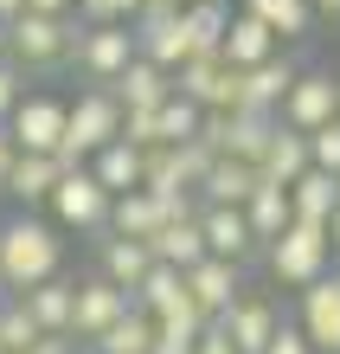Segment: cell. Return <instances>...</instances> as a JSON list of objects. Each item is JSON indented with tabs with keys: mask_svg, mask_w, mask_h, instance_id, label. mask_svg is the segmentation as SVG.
Here are the masks:
<instances>
[{
	"mask_svg": "<svg viewBox=\"0 0 340 354\" xmlns=\"http://www.w3.org/2000/svg\"><path fill=\"white\" fill-rule=\"evenodd\" d=\"M238 7H244L250 19H263L283 46H289V39H302V32L314 26V7H308V0H238Z\"/></svg>",
	"mask_w": 340,
	"mask_h": 354,
	"instance_id": "31",
	"label": "cell"
},
{
	"mask_svg": "<svg viewBox=\"0 0 340 354\" xmlns=\"http://www.w3.org/2000/svg\"><path fill=\"white\" fill-rule=\"evenodd\" d=\"M26 354H77V342H71V335H39Z\"/></svg>",
	"mask_w": 340,
	"mask_h": 354,
	"instance_id": "40",
	"label": "cell"
},
{
	"mask_svg": "<svg viewBox=\"0 0 340 354\" xmlns=\"http://www.w3.org/2000/svg\"><path fill=\"white\" fill-rule=\"evenodd\" d=\"M19 7H26V0H0V26H7V19H13Z\"/></svg>",
	"mask_w": 340,
	"mask_h": 354,
	"instance_id": "45",
	"label": "cell"
},
{
	"mask_svg": "<svg viewBox=\"0 0 340 354\" xmlns=\"http://www.w3.org/2000/svg\"><path fill=\"white\" fill-rule=\"evenodd\" d=\"M263 354H321V348L302 335V322H295V316H283V322H276V335L263 342Z\"/></svg>",
	"mask_w": 340,
	"mask_h": 354,
	"instance_id": "37",
	"label": "cell"
},
{
	"mask_svg": "<svg viewBox=\"0 0 340 354\" xmlns=\"http://www.w3.org/2000/svg\"><path fill=\"white\" fill-rule=\"evenodd\" d=\"M219 7H238V0H219Z\"/></svg>",
	"mask_w": 340,
	"mask_h": 354,
	"instance_id": "50",
	"label": "cell"
},
{
	"mask_svg": "<svg viewBox=\"0 0 340 354\" xmlns=\"http://www.w3.org/2000/svg\"><path fill=\"white\" fill-rule=\"evenodd\" d=\"M193 354H238V348H231L225 322H206V328H199V342H193Z\"/></svg>",
	"mask_w": 340,
	"mask_h": 354,
	"instance_id": "39",
	"label": "cell"
},
{
	"mask_svg": "<svg viewBox=\"0 0 340 354\" xmlns=\"http://www.w3.org/2000/svg\"><path fill=\"white\" fill-rule=\"evenodd\" d=\"M308 7H314V13H340V0H308Z\"/></svg>",
	"mask_w": 340,
	"mask_h": 354,
	"instance_id": "46",
	"label": "cell"
},
{
	"mask_svg": "<svg viewBox=\"0 0 340 354\" xmlns=\"http://www.w3.org/2000/svg\"><path fill=\"white\" fill-rule=\"evenodd\" d=\"M340 206V180L321 174V168H302L289 180V213L295 219H308V225H328V213Z\"/></svg>",
	"mask_w": 340,
	"mask_h": 354,
	"instance_id": "26",
	"label": "cell"
},
{
	"mask_svg": "<svg viewBox=\"0 0 340 354\" xmlns=\"http://www.w3.org/2000/svg\"><path fill=\"white\" fill-rule=\"evenodd\" d=\"M250 194H257V168L250 161H231V155H212V168L199 180V206H244Z\"/></svg>",
	"mask_w": 340,
	"mask_h": 354,
	"instance_id": "24",
	"label": "cell"
},
{
	"mask_svg": "<svg viewBox=\"0 0 340 354\" xmlns=\"http://www.w3.org/2000/svg\"><path fill=\"white\" fill-rule=\"evenodd\" d=\"M276 46H283V39H276L263 19H250L244 7H231V26H225V46H219L225 65H238V71H244V65H263Z\"/></svg>",
	"mask_w": 340,
	"mask_h": 354,
	"instance_id": "25",
	"label": "cell"
},
{
	"mask_svg": "<svg viewBox=\"0 0 340 354\" xmlns=\"http://www.w3.org/2000/svg\"><path fill=\"white\" fill-rule=\"evenodd\" d=\"M129 32H135V52H141V58H154L161 71H174V65H186V58H193L180 7H174V13H161V19H129Z\"/></svg>",
	"mask_w": 340,
	"mask_h": 354,
	"instance_id": "16",
	"label": "cell"
},
{
	"mask_svg": "<svg viewBox=\"0 0 340 354\" xmlns=\"http://www.w3.org/2000/svg\"><path fill=\"white\" fill-rule=\"evenodd\" d=\"M0 32H7V58H13L19 71H52V65L71 58L77 19L71 13H32V7H19Z\"/></svg>",
	"mask_w": 340,
	"mask_h": 354,
	"instance_id": "2",
	"label": "cell"
},
{
	"mask_svg": "<svg viewBox=\"0 0 340 354\" xmlns=\"http://www.w3.org/2000/svg\"><path fill=\"white\" fill-rule=\"evenodd\" d=\"M141 187L154 200H193V168H186V149H141Z\"/></svg>",
	"mask_w": 340,
	"mask_h": 354,
	"instance_id": "22",
	"label": "cell"
},
{
	"mask_svg": "<svg viewBox=\"0 0 340 354\" xmlns=\"http://www.w3.org/2000/svg\"><path fill=\"white\" fill-rule=\"evenodd\" d=\"M71 297H77V277L71 270H58V277L19 290V303H26V316L46 328V335H71Z\"/></svg>",
	"mask_w": 340,
	"mask_h": 354,
	"instance_id": "19",
	"label": "cell"
},
{
	"mask_svg": "<svg viewBox=\"0 0 340 354\" xmlns=\"http://www.w3.org/2000/svg\"><path fill=\"white\" fill-rule=\"evenodd\" d=\"M334 116V71L328 65H302L295 71V84L283 91V110H276V122H289V129H321V122Z\"/></svg>",
	"mask_w": 340,
	"mask_h": 354,
	"instance_id": "10",
	"label": "cell"
},
{
	"mask_svg": "<svg viewBox=\"0 0 340 354\" xmlns=\"http://www.w3.org/2000/svg\"><path fill=\"white\" fill-rule=\"evenodd\" d=\"M65 270V232H58L52 219H39L19 206L13 219H0V290L19 297V290L46 283Z\"/></svg>",
	"mask_w": 340,
	"mask_h": 354,
	"instance_id": "1",
	"label": "cell"
},
{
	"mask_svg": "<svg viewBox=\"0 0 340 354\" xmlns=\"http://www.w3.org/2000/svg\"><path fill=\"white\" fill-rule=\"evenodd\" d=\"M129 303L141 309V316H174V309H186L193 297H186V283H180L174 264H148V277L129 290Z\"/></svg>",
	"mask_w": 340,
	"mask_h": 354,
	"instance_id": "27",
	"label": "cell"
},
{
	"mask_svg": "<svg viewBox=\"0 0 340 354\" xmlns=\"http://www.w3.org/2000/svg\"><path fill=\"white\" fill-rule=\"evenodd\" d=\"M263 264H270V277L283 283V290H302L314 277H328L334 270V245H328V225H308V219H289L283 232H276L263 245Z\"/></svg>",
	"mask_w": 340,
	"mask_h": 354,
	"instance_id": "3",
	"label": "cell"
},
{
	"mask_svg": "<svg viewBox=\"0 0 340 354\" xmlns=\"http://www.w3.org/2000/svg\"><path fill=\"white\" fill-rule=\"evenodd\" d=\"M32 13H71V0H26Z\"/></svg>",
	"mask_w": 340,
	"mask_h": 354,
	"instance_id": "44",
	"label": "cell"
},
{
	"mask_svg": "<svg viewBox=\"0 0 340 354\" xmlns=\"http://www.w3.org/2000/svg\"><path fill=\"white\" fill-rule=\"evenodd\" d=\"M0 58H7V32H0Z\"/></svg>",
	"mask_w": 340,
	"mask_h": 354,
	"instance_id": "48",
	"label": "cell"
},
{
	"mask_svg": "<svg viewBox=\"0 0 340 354\" xmlns=\"http://www.w3.org/2000/svg\"><path fill=\"white\" fill-rule=\"evenodd\" d=\"M199 232H206V252L212 258H231V264L257 258V239H250L244 206H199Z\"/></svg>",
	"mask_w": 340,
	"mask_h": 354,
	"instance_id": "15",
	"label": "cell"
},
{
	"mask_svg": "<svg viewBox=\"0 0 340 354\" xmlns=\"http://www.w3.org/2000/svg\"><path fill=\"white\" fill-rule=\"evenodd\" d=\"M110 187H103L90 168H65L58 174V187H52V200H46V213H52V225L58 232H77V239H103L110 232Z\"/></svg>",
	"mask_w": 340,
	"mask_h": 354,
	"instance_id": "4",
	"label": "cell"
},
{
	"mask_svg": "<svg viewBox=\"0 0 340 354\" xmlns=\"http://www.w3.org/2000/svg\"><path fill=\"white\" fill-rule=\"evenodd\" d=\"M103 7H110V19H135V13H141V0H103Z\"/></svg>",
	"mask_w": 340,
	"mask_h": 354,
	"instance_id": "42",
	"label": "cell"
},
{
	"mask_svg": "<svg viewBox=\"0 0 340 354\" xmlns=\"http://www.w3.org/2000/svg\"><path fill=\"white\" fill-rule=\"evenodd\" d=\"M302 168H308V136H302V129H289V122H276L270 142H263V155H257V180L289 187Z\"/></svg>",
	"mask_w": 340,
	"mask_h": 354,
	"instance_id": "23",
	"label": "cell"
},
{
	"mask_svg": "<svg viewBox=\"0 0 340 354\" xmlns=\"http://www.w3.org/2000/svg\"><path fill=\"white\" fill-rule=\"evenodd\" d=\"M295 71H302V58H289L283 46H276L263 65H244V71H238V103H231V110L276 116V110H283V91L295 84Z\"/></svg>",
	"mask_w": 340,
	"mask_h": 354,
	"instance_id": "9",
	"label": "cell"
},
{
	"mask_svg": "<svg viewBox=\"0 0 340 354\" xmlns=\"http://www.w3.org/2000/svg\"><path fill=\"white\" fill-rule=\"evenodd\" d=\"M334 116H340V77H334Z\"/></svg>",
	"mask_w": 340,
	"mask_h": 354,
	"instance_id": "47",
	"label": "cell"
},
{
	"mask_svg": "<svg viewBox=\"0 0 340 354\" xmlns=\"http://www.w3.org/2000/svg\"><path fill=\"white\" fill-rule=\"evenodd\" d=\"M244 219H250V239H257V252L283 232V225L295 219L289 213V187H270V180H257V194L244 200Z\"/></svg>",
	"mask_w": 340,
	"mask_h": 354,
	"instance_id": "30",
	"label": "cell"
},
{
	"mask_svg": "<svg viewBox=\"0 0 340 354\" xmlns=\"http://www.w3.org/2000/svg\"><path fill=\"white\" fill-rule=\"evenodd\" d=\"M148 264H154L148 239H116V232L97 239V277H110L116 290H135V283L148 277Z\"/></svg>",
	"mask_w": 340,
	"mask_h": 354,
	"instance_id": "21",
	"label": "cell"
},
{
	"mask_svg": "<svg viewBox=\"0 0 340 354\" xmlns=\"http://www.w3.org/2000/svg\"><path fill=\"white\" fill-rule=\"evenodd\" d=\"M39 335H46V328L26 316V303H19V297H0V354H26Z\"/></svg>",
	"mask_w": 340,
	"mask_h": 354,
	"instance_id": "35",
	"label": "cell"
},
{
	"mask_svg": "<svg viewBox=\"0 0 340 354\" xmlns=\"http://www.w3.org/2000/svg\"><path fill=\"white\" fill-rule=\"evenodd\" d=\"M308 168L340 180V116H328L321 129H308Z\"/></svg>",
	"mask_w": 340,
	"mask_h": 354,
	"instance_id": "36",
	"label": "cell"
},
{
	"mask_svg": "<svg viewBox=\"0 0 340 354\" xmlns=\"http://www.w3.org/2000/svg\"><path fill=\"white\" fill-rule=\"evenodd\" d=\"M58 174H65V161H58V155H26V149H19V155H13V168H7V180H0V194L19 200V206L32 213V206H46V200H52Z\"/></svg>",
	"mask_w": 340,
	"mask_h": 354,
	"instance_id": "18",
	"label": "cell"
},
{
	"mask_svg": "<svg viewBox=\"0 0 340 354\" xmlns=\"http://www.w3.org/2000/svg\"><path fill=\"white\" fill-rule=\"evenodd\" d=\"M116 316H129V290H116L110 277H77V297H71V342H97Z\"/></svg>",
	"mask_w": 340,
	"mask_h": 354,
	"instance_id": "11",
	"label": "cell"
},
{
	"mask_svg": "<svg viewBox=\"0 0 340 354\" xmlns=\"http://www.w3.org/2000/svg\"><path fill=\"white\" fill-rule=\"evenodd\" d=\"M19 97H26V71H19L13 58H0V122L13 116V103H19Z\"/></svg>",
	"mask_w": 340,
	"mask_h": 354,
	"instance_id": "38",
	"label": "cell"
},
{
	"mask_svg": "<svg viewBox=\"0 0 340 354\" xmlns=\"http://www.w3.org/2000/svg\"><path fill=\"white\" fill-rule=\"evenodd\" d=\"M199 136V103H186L180 91L154 103V149H174V142H193Z\"/></svg>",
	"mask_w": 340,
	"mask_h": 354,
	"instance_id": "34",
	"label": "cell"
},
{
	"mask_svg": "<svg viewBox=\"0 0 340 354\" xmlns=\"http://www.w3.org/2000/svg\"><path fill=\"white\" fill-rule=\"evenodd\" d=\"M180 283H186V297L199 303V316H225L231 303L244 297V264H231V258H199V264H186L180 270Z\"/></svg>",
	"mask_w": 340,
	"mask_h": 354,
	"instance_id": "12",
	"label": "cell"
},
{
	"mask_svg": "<svg viewBox=\"0 0 340 354\" xmlns=\"http://www.w3.org/2000/svg\"><path fill=\"white\" fill-rule=\"evenodd\" d=\"M148 252H154V264H174V270L199 264V258H206V232H199V206H193V213H174V219H161V232L148 239Z\"/></svg>",
	"mask_w": 340,
	"mask_h": 354,
	"instance_id": "20",
	"label": "cell"
},
{
	"mask_svg": "<svg viewBox=\"0 0 340 354\" xmlns=\"http://www.w3.org/2000/svg\"><path fill=\"white\" fill-rule=\"evenodd\" d=\"M295 322H302V335L321 354H340V270L295 290Z\"/></svg>",
	"mask_w": 340,
	"mask_h": 354,
	"instance_id": "8",
	"label": "cell"
},
{
	"mask_svg": "<svg viewBox=\"0 0 340 354\" xmlns=\"http://www.w3.org/2000/svg\"><path fill=\"white\" fill-rule=\"evenodd\" d=\"M174 91L186 103H199V110H231V103H238V65H225L219 52L186 58V65H174Z\"/></svg>",
	"mask_w": 340,
	"mask_h": 354,
	"instance_id": "13",
	"label": "cell"
},
{
	"mask_svg": "<svg viewBox=\"0 0 340 354\" xmlns=\"http://www.w3.org/2000/svg\"><path fill=\"white\" fill-rule=\"evenodd\" d=\"M328 245H334V264H340V206L328 213Z\"/></svg>",
	"mask_w": 340,
	"mask_h": 354,
	"instance_id": "43",
	"label": "cell"
},
{
	"mask_svg": "<svg viewBox=\"0 0 340 354\" xmlns=\"http://www.w3.org/2000/svg\"><path fill=\"white\" fill-rule=\"evenodd\" d=\"M180 19H186V46H193V58H212L225 46L231 7H219V0H180Z\"/></svg>",
	"mask_w": 340,
	"mask_h": 354,
	"instance_id": "28",
	"label": "cell"
},
{
	"mask_svg": "<svg viewBox=\"0 0 340 354\" xmlns=\"http://www.w3.org/2000/svg\"><path fill=\"white\" fill-rule=\"evenodd\" d=\"M71 58H77V71L90 77V84H110V77L135 58V32H129V19H77V39H71Z\"/></svg>",
	"mask_w": 340,
	"mask_h": 354,
	"instance_id": "6",
	"label": "cell"
},
{
	"mask_svg": "<svg viewBox=\"0 0 340 354\" xmlns=\"http://www.w3.org/2000/svg\"><path fill=\"white\" fill-rule=\"evenodd\" d=\"M83 168H90L103 187H110V194H129V187H141V149L116 136V142H103V149L83 161Z\"/></svg>",
	"mask_w": 340,
	"mask_h": 354,
	"instance_id": "29",
	"label": "cell"
},
{
	"mask_svg": "<svg viewBox=\"0 0 340 354\" xmlns=\"http://www.w3.org/2000/svg\"><path fill=\"white\" fill-rule=\"evenodd\" d=\"M13 155H19V149H13V136H7V122H0V180H7V168H13Z\"/></svg>",
	"mask_w": 340,
	"mask_h": 354,
	"instance_id": "41",
	"label": "cell"
},
{
	"mask_svg": "<svg viewBox=\"0 0 340 354\" xmlns=\"http://www.w3.org/2000/svg\"><path fill=\"white\" fill-rule=\"evenodd\" d=\"M7 136H13V149H26V155H58V142H65V97L26 91L13 103V116H7Z\"/></svg>",
	"mask_w": 340,
	"mask_h": 354,
	"instance_id": "7",
	"label": "cell"
},
{
	"mask_svg": "<svg viewBox=\"0 0 340 354\" xmlns=\"http://www.w3.org/2000/svg\"><path fill=\"white\" fill-rule=\"evenodd\" d=\"M83 348H97V354H148L154 348V316H141V309L129 303V316H116L97 342H83Z\"/></svg>",
	"mask_w": 340,
	"mask_h": 354,
	"instance_id": "32",
	"label": "cell"
},
{
	"mask_svg": "<svg viewBox=\"0 0 340 354\" xmlns=\"http://www.w3.org/2000/svg\"><path fill=\"white\" fill-rule=\"evenodd\" d=\"M270 129H276V116H257V110H231V129H225V149H219V155H231V161H250V168H257V155H263Z\"/></svg>",
	"mask_w": 340,
	"mask_h": 354,
	"instance_id": "33",
	"label": "cell"
},
{
	"mask_svg": "<svg viewBox=\"0 0 340 354\" xmlns=\"http://www.w3.org/2000/svg\"><path fill=\"white\" fill-rule=\"evenodd\" d=\"M77 354H97V348H83V342H77Z\"/></svg>",
	"mask_w": 340,
	"mask_h": 354,
	"instance_id": "49",
	"label": "cell"
},
{
	"mask_svg": "<svg viewBox=\"0 0 340 354\" xmlns=\"http://www.w3.org/2000/svg\"><path fill=\"white\" fill-rule=\"evenodd\" d=\"M212 322H225V335L238 354H263V342L276 335V322H283V309H276L270 297H257V290H244L238 303L225 309V316H212Z\"/></svg>",
	"mask_w": 340,
	"mask_h": 354,
	"instance_id": "14",
	"label": "cell"
},
{
	"mask_svg": "<svg viewBox=\"0 0 340 354\" xmlns=\"http://www.w3.org/2000/svg\"><path fill=\"white\" fill-rule=\"evenodd\" d=\"M122 136V103L110 97V84H90L77 91V103H65V142H58V161L77 168V161H90L103 142Z\"/></svg>",
	"mask_w": 340,
	"mask_h": 354,
	"instance_id": "5",
	"label": "cell"
},
{
	"mask_svg": "<svg viewBox=\"0 0 340 354\" xmlns=\"http://www.w3.org/2000/svg\"><path fill=\"white\" fill-rule=\"evenodd\" d=\"M110 97L122 103V110H154L161 97H174V71H161L154 58H129V65H122L116 77H110Z\"/></svg>",
	"mask_w": 340,
	"mask_h": 354,
	"instance_id": "17",
	"label": "cell"
}]
</instances>
